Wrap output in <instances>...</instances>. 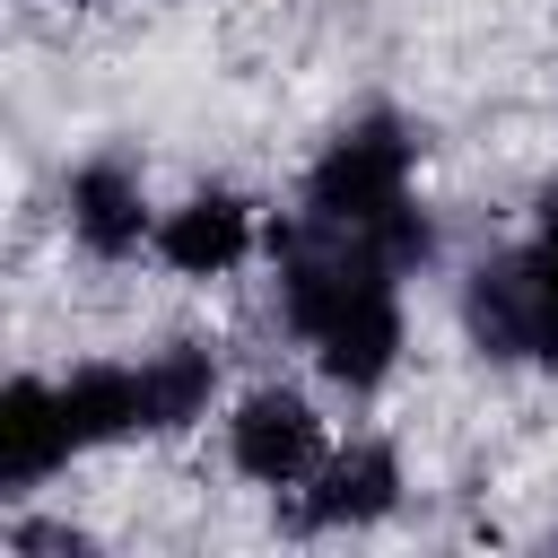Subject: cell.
<instances>
[{
    "mask_svg": "<svg viewBox=\"0 0 558 558\" xmlns=\"http://www.w3.org/2000/svg\"><path fill=\"white\" fill-rule=\"evenodd\" d=\"M70 235H78V253H96V262H131V253L157 235V209H148L131 157H87V166L70 174Z\"/></svg>",
    "mask_w": 558,
    "mask_h": 558,
    "instance_id": "cell-6",
    "label": "cell"
},
{
    "mask_svg": "<svg viewBox=\"0 0 558 558\" xmlns=\"http://www.w3.org/2000/svg\"><path fill=\"white\" fill-rule=\"evenodd\" d=\"M392 506H401V453H392L384 436H357V445H340V453L305 480L296 523H305V532H357V523H384Z\"/></svg>",
    "mask_w": 558,
    "mask_h": 558,
    "instance_id": "cell-5",
    "label": "cell"
},
{
    "mask_svg": "<svg viewBox=\"0 0 558 558\" xmlns=\"http://www.w3.org/2000/svg\"><path fill=\"white\" fill-rule=\"evenodd\" d=\"M541 235H549V244H558V174H549V183H541Z\"/></svg>",
    "mask_w": 558,
    "mask_h": 558,
    "instance_id": "cell-11",
    "label": "cell"
},
{
    "mask_svg": "<svg viewBox=\"0 0 558 558\" xmlns=\"http://www.w3.org/2000/svg\"><path fill=\"white\" fill-rule=\"evenodd\" d=\"M253 201H235V192H192L183 209H166L157 218V235H148V253L166 262V270H183V279H227L244 253H253Z\"/></svg>",
    "mask_w": 558,
    "mask_h": 558,
    "instance_id": "cell-7",
    "label": "cell"
},
{
    "mask_svg": "<svg viewBox=\"0 0 558 558\" xmlns=\"http://www.w3.org/2000/svg\"><path fill=\"white\" fill-rule=\"evenodd\" d=\"M70 453H78V445H70V418H61V384L9 375V384H0V488L26 497V488H44Z\"/></svg>",
    "mask_w": 558,
    "mask_h": 558,
    "instance_id": "cell-8",
    "label": "cell"
},
{
    "mask_svg": "<svg viewBox=\"0 0 558 558\" xmlns=\"http://www.w3.org/2000/svg\"><path fill=\"white\" fill-rule=\"evenodd\" d=\"M410 166H418V140L401 113H357L314 166H305V218L323 227H349V235H375L401 270H418L436 253L427 235V209L410 201Z\"/></svg>",
    "mask_w": 558,
    "mask_h": 558,
    "instance_id": "cell-2",
    "label": "cell"
},
{
    "mask_svg": "<svg viewBox=\"0 0 558 558\" xmlns=\"http://www.w3.org/2000/svg\"><path fill=\"white\" fill-rule=\"evenodd\" d=\"M61 418H70V445H78V453L140 436V427H148L140 366H113V357H96V366H70V375H61Z\"/></svg>",
    "mask_w": 558,
    "mask_h": 558,
    "instance_id": "cell-9",
    "label": "cell"
},
{
    "mask_svg": "<svg viewBox=\"0 0 558 558\" xmlns=\"http://www.w3.org/2000/svg\"><path fill=\"white\" fill-rule=\"evenodd\" d=\"M462 331H471L480 357L558 366V244L532 235V244L480 262L471 288H462Z\"/></svg>",
    "mask_w": 558,
    "mask_h": 558,
    "instance_id": "cell-3",
    "label": "cell"
},
{
    "mask_svg": "<svg viewBox=\"0 0 558 558\" xmlns=\"http://www.w3.org/2000/svg\"><path fill=\"white\" fill-rule=\"evenodd\" d=\"M270 262H279V305L314 349V366L340 392H375L401 357V262L375 235L323 227L305 209L270 227Z\"/></svg>",
    "mask_w": 558,
    "mask_h": 558,
    "instance_id": "cell-1",
    "label": "cell"
},
{
    "mask_svg": "<svg viewBox=\"0 0 558 558\" xmlns=\"http://www.w3.org/2000/svg\"><path fill=\"white\" fill-rule=\"evenodd\" d=\"M227 462H235L253 488H305V480L331 462V436H323V418H314L305 392L262 384V392H244L235 418H227Z\"/></svg>",
    "mask_w": 558,
    "mask_h": 558,
    "instance_id": "cell-4",
    "label": "cell"
},
{
    "mask_svg": "<svg viewBox=\"0 0 558 558\" xmlns=\"http://www.w3.org/2000/svg\"><path fill=\"white\" fill-rule=\"evenodd\" d=\"M140 401H148V436H183L192 418H209L218 401V349L209 340H166L140 357Z\"/></svg>",
    "mask_w": 558,
    "mask_h": 558,
    "instance_id": "cell-10",
    "label": "cell"
}]
</instances>
